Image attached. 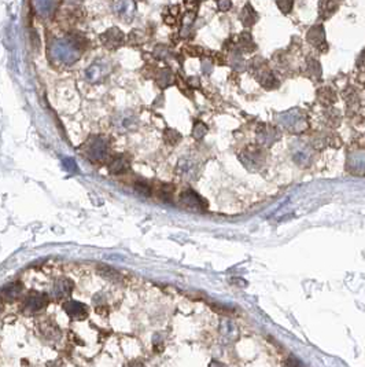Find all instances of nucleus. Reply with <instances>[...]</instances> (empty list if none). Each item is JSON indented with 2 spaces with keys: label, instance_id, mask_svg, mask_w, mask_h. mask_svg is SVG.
I'll return each instance as SVG.
<instances>
[{
  "label": "nucleus",
  "instance_id": "29",
  "mask_svg": "<svg viewBox=\"0 0 365 367\" xmlns=\"http://www.w3.org/2000/svg\"><path fill=\"white\" fill-rule=\"evenodd\" d=\"M208 125H206L205 122L196 120L194 124V128H192V136H194L195 139H202L203 136L208 134Z\"/></svg>",
  "mask_w": 365,
  "mask_h": 367
},
{
  "label": "nucleus",
  "instance_id": "26",
  "mask_svg": "<svg viewBox=\"0 0 365 367\" xmlns=\"http://www.w3.org/2000/svg\"><path fill=\"white\" fill-rule=\"evenodd\" d=\"M163 139H165V142H166L167 145L175 146V145H179V142L183 139V136H181L180 132L176 131V129L167 128L166 131L163 132Z\"/></svg>",
  "mask_w": 365,
  "mask_h": 367
},
{
  "label": "nucleus",
  "instance_id": "5",
  "mask_svg": "<svg viewBox=\"0 0 365 367\" xmlns=\"http://www.w3.org/2000/svg\"><path fill=\"white\" fill-rule=\"evenodd\" d=\"M265 153L260 146H248L242 151L240 154V161L244 164V167L248 168L250 171H256L261 167L265 161Z\"/></svg>",
  "mask_w": 365,
  "mask_h": 367
},
{
  "label": "nucleus",
  "instance_id": "22",
  "mask_svg": "<svg viewBox=\"0 0 365 367\" xmlns=\"http://www.w3.org/2000/svg\"><path fill=\"white\" fill-rule=\"evenodd\" d=\"M196 164L192 163L191 160H181L180 163H179V167H177V172L180 173L183 177H191V176H195L196 175Z\"/></svg>",
  "mask_w": 365,
  "mask_h": 367
},
{
  "label": "nucleus",
  "instance_id": "28",
  "mask_svg": "<svg viewBox=\"0 0 365 367\" xmlns=\"http://www.w3.org/2000/svg\"><path fill=\"white\" fill-rule=\"evenodd\" d=\"M307 74L311 76L312 78H320L321 76V66L319 64V61H316V59H309L307 61Z\"/></svg>",
  "mask_w": 365,
  "mask_h": 367
},
{
  "label": "nucleus",
  "instance_id": "43",
  "mask_svg": "<svg viewBox=\"0 0 365 367\" xmlns=\"http://www.w3.org/2000/svg\"><path fill=\"white\" fill-rule=\"evenodd\" d=\"M70 3H78V2H82V0H68Z\"/></svg>",
  "mask_w": 365,
  "mask_h": 367
},
{
  "label": "nucleus",
  "instance_id": "2",
  "mask_svg": "<svg viewBox=\"0 0 365 367\" xmlns=\"http://www.w3.org/2000/svg\"><path fill=\"white\" fill-rule=\"evenodd\" d=\"M276 118H277V121L282 127L286 128L287 131L293 132V134L302 132L307 127L306 117L299 109H291L289 112L280 113L277 114Z\"/></svg>",
  "mask_w": 365,
  "mask_h": 367
},
{
  "label": "nucleus",
  "instance_id": "42",
  "mask_svg": "<svg viewBox=\"0 0 365 367\" xmlns=\"http://www.w3.org/2000/svg\"><path fill=\"white\" fill-rule=\"evenodd\" d=\"M126 367H146L143 363H140V362H132L131 364H128Z\"/></svg>",
  "mask_w": 365,
  "mask_h": 367
},
{
  "label": "nucleus",
  "instance_id": "16",
  "mask_svg": "<svg viewBox=\"0 0 365 367\" xmlns=\"http://www.w3.org/2000/svg\"><path fill=\"white\" fill-rule=\"evenodd\" d=\"M239 18H240V22L243 23V27L250 28L258 21V14L256 10L252 9V6L250 5V3H246V6L242 9V13H240Z\"/></svg>",
  "mask_w": 365,
  "mask_h": 367
},
{
  "label": "nucleus",
  "instance_id": "10",
  "mask_svg": "<svg viewBox=\"0 0 365 367\" xmlns=\"http://www.w3.org/2000/svg\"><path fill=\"white\" fill-rule=\"evenodd\" d=\"M306 40L317 50H327V41H325V32L323 25H315L307 31Z\"/></svg>",
  "mask_w": 365,
  "mask_h": 367
},
{
  "label": "nucleus",
  "instance_id": "1",
  "mask_svg": "<svg viewBox=\"0 0 365 367\" xmlns=\"http://www.w3.org/2000/svg\"><path fill=\"white\" fill-rule=\"evenodd\" d=\"M88 45L87 37L81 32H74L65 39H58L50 45V57L61 65H73L78 61L81 51Z\"/></svg>",
  "mask_w": 365,
  "mask_h": 367
},
{
  "label": "nucleus",
  "instance_id": "3",
  "mask_svg": "<svg viewBox=\"0 0 365 367\" xmlns=\"http://www.w3.org/2000/svg\"><path fill=\"white\" fill-rule=\"evenodd\" d=\"M84 155L94 163H103L107 160V143L102 136H91L90 141H87L82 146Z\"/></svg>",
  "mask_w": 365,
  "mask_h": 367
},
{
  "label": "nucleus",
  "instance_id": "38",
  "mask_svg": "<svg viewBox=\"0 0 365 367\" xmlns=\"http://www.w3.org/2000/svg\"><path fill=\"white\" fill-rule=\"evenodd\" d=\"M231 7H232V2L231 0H220V3H218V10L222 11V13L228 11Z\"/></svg>",
  "mask_w": 365,
  "mask_h": 367
},
{
  "label": "nucleus",
  "instance_id": "24",
  "mask_svg": "<svg viewBox=\"0 0 365 367\" xmlns=\"http://www.w3.org/2000/svg\"><path fill=\"white\" fill-rule=\"evenodd\" d=\"M157 195L159 200L165 202H172L175 198V186L173 185H161V187L157 190Z\"/></svg>",
  "mask_w": 365,
  "mask_h": 367
},
{
  "label": "nucleus",
  "instance_id": "19",
  "mask_svg": "<svg viewBox=\"0 0 365 367\" xmlns=\"http://www.w3.org/2000/svg\"><path fill=\"white\" fill-rule=\"evenodd\" d=\"M106 66H107V65H104L103 61H96V62L91 65V68L87 70V78L92 83L98 82L100 77H103L104 74H106Z\"/></svg>",
  "mask_w": 365,
  "mask_h": 367
},
{
  "label": "nucleus",
  "instance_id": "37",
  "mask_svg": "<svg viewBox=\"0 0 365 367\" xmlns=\"http://www.w3.org/2000/svg\"><path fill=\"white\" fill-rule=\"evenodd\" d=\"M31 41H32V47H35L36 50L40 48V39H39V35L35 29L31 31Z\"/></svg>",
  "mask_w": 365,
  "mask_h": 367
},
{
  "label": "nucleus",
  "instance_id": "7",
  "mask_svg": "<svg viewBox=\"0 0 365 367\" xmlns=\"http://www.w3.org/2000/svg\"><path fill=\"white\" fill-rule=\"evenodd\" d=\"M48 305V297L39 292H32L23 300V311L25 312H39Z\"/></svg>",
  "mask_w": 365,
  "mask_h": 367
},
{
  "label": "nucleus",
  "instance_id": "31",
  "mask_svg": "<svg viewBox=\"0 0 365 367\" xmlns=\"http://www.w3.org/2000/svg\"><path fill=\"white\" fill-rule=\"evenodd\" d=\"M294 159H295V161H297L298 164L306 163L307 160L311 159V153H309V150H307L306 147H302V149H298L297 151H295Z\"/></svg>",
  "mask_w": 365,
  "mask_h": 367
},
{
  "label": "nucleus",
  "instance_id": "30",
  "mask_svg": "<svg viewBox=\"0 0 365 367\" xmlns=\"http://www.w3.org/2000/svg\"><path fill=\"white\" fill-rule=\"evenodd\" d=\"M135 190L136 193H139L140 195H143V197H150V195L153 194V189L146 183V181H136L135 183Z\"/></svg>",
  "mask_w": 365,
  "mask_h": 367
},
{
  "label": "nucleus",
  "instance_id": "11",
  "mask_svg": "<svg viewBox=\"0 0 365 367\" xmlns=\"http://www.w3.org/2000/svg\"><path fill=\"white\" fill-rule=\"evenodd\" d=\"M63 309L68 312V315L73 319H77V321H82L88 317V312L90 309L87 307L84 303H80V301H74V300H70V301H66L63 304Z\"/></svg>",
  "mask_w": 365,
  "mask_h": 367
},
{
  "label": "nucleus",
  "instance_id": "13",
  "mask_svg": "<svg viewBox=\"0 0 365 367\" xmlns=\"http://www.w3.org/2000/svg\"><path fill=\"white\" fill-rule=\"evenodd\" d=\"M129 159L125 154H116L110 159L108 163V172L113 175H122L129 169Z\"/></svg>",
  "mask_w": 365,
  "mask_h": 367
},
{
  "label": "nucleus",
  "instance_id": "41",
  "mask_svg": "<svg viewBox=\"0 0 365 367\" xmlns=\"http://www.w3.org/2000/svg\"><path fill=\"white\" fill-rule=\"evenodd\" d=\"M357 66H358V68L365 69V50L361 53L358 59H357Z\"/></svg>",
  "mask_w": 365,
  "mask_h": 367
},
{
  "label": "nucleus",
  "instance_id": "18",
  "mask_svg": "<svg viewBox=\"0 0 365 367\" xmlns=\"http://www.w3.org/2000/svg\"><path fill=\"white\" fill-rule=\"evenodd\" d=\"M114 122L122 131H131V129H135L137 125V117L133 113H122Z\"/></svg>",
  "mask_w": 365,
  "mask_h": 367
},
{
  "label": "nucleus",
  "instance_id": "6",
  "mask_svg": "<svg viewBox=\"0 0 365 367\" xmlns=\"http://www.w3.org/2000/svg\"><path fill=\"white\" fill-rule=\"evenodd\" d=\"M100 41H102V44L110 51H114L120 48L122 44H124V41H125V35L122 32L121 29L117 27H113L107 29L106 32H103L102 35L99 36Z\"/></svg>",
  "mask_w": 365,
  "mask_h": 367
},
{
  "label": "nucleus",
  "instance_id": "32",
  "mask_svg": "<svg viewBox=\"0 0 365 367\" xmlns=\"http://www.w3.org/2000/svg\"><path fill=\"white\" fill-rule=\"evenodd\" d=\"M276 5L283 14L291 13L294 6V0H276Z\"/></svg>",
  "mask_w": 365,
  "mask_h": 367
},
{
  "label": "nucleus",
  "instance_id": "35",
  "mask_svg": "<svg viewBox=\"0 0 365 367\" xmlns=\"http://www.w3.org/2000/svg\"><path fill=\"white\" fill-rule=\"evenodd\" d=\"M184 5L187 7V11L188 13H195L198 11L199 9V0H184Z\"/></svg>",
  "mask_w": 365,
  "mask_h": 367
},
{
  "label": "nucleus",
  "instance_id": "8",
  "mask_svg": "<svg viewBox=\"0 0 365 367\" xmlns=\"http://www.w3.org/2000/svg\"><path fill=\"white\" fill-rule=\"evenodd\" d=\"M280 139V132L276 127L260 124L257 128V142L260 146H271Z\"/></svg>",
  "mask_w": 365,
  "mask_h": 367
},
{
  "label": "nucleus",
  "instance_id": "14",
  "mask_svg": "<svg viewBox=\"0 0 365 367\" xmlns=\"http://www.w3.org/2000/svg\"><path fill=\"white\" fill-rule=\"evenodd\" d=\"M73 287H74V283L70 279H61L52 287V295H54L55 299L58 300L66 299L72 293Z\"/></svg>",
  "mask_w": 365,
  "mask_h": 367
},
{
  "label": "nucleus",
  "instance_id": "12",
  "mask_svg": "<svg viewBox=\"0 0 365 367\" xmlns=\"http://www.w3.org/2000/svg\"><path fill=\"white\" fill-rule=\"evenodd\" d=\"M114 13L124 21H131L135 15V2L133 0H116L114 2Z\"/></svg>",
  "mask_w": 365,
  "mask_h": 367
},
{
  "label": "nucleus",
  "instance_id": "25",
  "mask_svg": "<svg viewBox=\"0 0 365 367\" xmlns=\"http://www.w3.org/2000/svg\"><path fill=\"white\" fill-rule=\"evenodd\" d=\"M345 99H346L347 110H350V112H357V110L360 109V99H358V95H357L354 91L345 92Z\"/></svg>",
  "mask_w": 365,
  "mask_h": 367
},
{
  "label": "nucleus",
  "instance_id": "15",
  "mask_svg": "<svg viewBox=\"0 0 365 367\" xmlns=\"http://www.w3.org/2000/svg\"><path fill=\"white\" fill-rule=\"evenodd\" d=\"M238 50L243 54H251L252 51L257 50V45L256 41L252 39L251 33L250 32H242L239 36V41H238Z\"/></svg>",
  "mask_w": 365,
  "mask_h": 367
},
{
  "label": "nucleus",
  "instance_id": "40",
  "mask_svg": "<svg viewBox=\"0 0 365 367\" xmlns=\"http://www.w3.org/2000/svg\"><path fill=\"white\" fill-rule=\"evenodd\" d=\"M129 43L133 45H139L142 43V36H140L137 32H131V36H129Z\"/></svg>",
  "mask_w": 365,
  "mask_h": 367
},
{
  "label": "nucleus",
  "instance_id": "4",
  "mask_svg": "<svg viewBox=\"0 0 365 367\" xmlns=\"http://www.w3.org/2000/svg\"><path fill=\"white\" fill-rule=\"evenodd\" d=\"M179 204L184 209L192 211V212H206L208 211V201L203 197L195 193L194 190H184L180 194Z\"/></svg>",
  "mask_w": 365,
  "mask_h": 367
},
{
  "label": "nucleus",
  "instance_id": "23",
  "mask_svg": "<svg viewBox=\"0 0 365 367\" xmlns=\"http://www.w3.org/2000/svg\"><path fill=\"white\" fill-rule=\"evenodd\" d=\"M317 99L320 100V103L325 104V106H331V104L336 102V94H335V91L332 88L323 87V88L317 91Z\"/></svg>",
  "mask_w": 365,
  "mask_h": 367
},
{
  "label": "nucleus",
  "instance_id": "36",
  "mask_svg": "<svg viewBox=\"0 0 365 367\" xmlns=\"http://www.w3.org/2000/svg\"><path fill=\"white\" fill-rule=\"evenodd\" d=\"M100 270H103V271H106V274H102L104 278H107V279H117L118 278V274L117 271H114L113 268L111 267H104V268H100Z\"/></svg>",
  "mask_w": 365,
  "mask_h": 367
},
{
  "label": "nucleus",
  "instance_id": "34",
  "mask_svg": "<svg viewBox=\"0 0 365 367\" xmlns=\"http://www.w3.org/2000/svg\"><path fill=\"white\" fill-rule=\"evenodd\" d=\"M185 54L188 57H202L203 55V48L202 47H196V45H187L183 48Z\"/></svg>",
  "mask_w": 365,
  "mask_h": 367
},
{
  "label": "nucleus",
  "instance_id": "17",
  "mask_svg": "<svg viewBox=\"0 0 365 367\" xmlns=\"http://www.w3.org/2000/svg\"><path fill=\"white\" fill-rule=\"evenodd\" d=\"M339 9V5L335 0H320L319 3V15L321 19L331 18L336 10Z\"/></svg>",
  "mask_w": 365,
  "mask_h": 367
},
{
  "label": "nucleus",
  "instance_id": "21",
  "mask_svg": "<svg viewBox=\"0 0 365 367\" xmlns=\"http://www.w3.org/2000/svg\"><path fill=\"white\" fill-rule=\"evenodd\" d=\"M23 285L19 282H13L3 287V297L6 300H15L22 295Z\"/></svg>",
  "mask_w": 365,
  "mask_h": 367
},
{
  "label": "nucleus",
  "instance_id": "33",
  "mask_svg": "<svg viewBox=\"0 0 365 367\" xmlns=\"http://www.w3.org/2000/svg\"><path fill=\"white\" fill-rule=\"evenodd\" d=\"M339 120H341L339 112H336L335 109H329L328 113H327V121H328L329 125L336 127V125H339Z\"/></svg>",
  "mask_w": 365,
  "mask_h": 367
},
{
  "label": "nucleus",
  "instance_id": "39",
  "mask_svg": "<svg viewBox=\"0 0 365 367\" xmlns=\"http://www.w3.org/2000/svg\"><path fill=\"white\" fill-rule=\"evenodd\" d=\"M202 70L205 74H209V73H212L213 70V62L212 61H209V59H205L202 61Z\"/></svg>",
  "mask_w": 365,
  "mask_h": 367
},
{
  "label": "nucleus",
  "instance_id": "44",
  "mask_svg": "<svg viewBox=\"0 0 365 367\" xmlns=\"http://www.w3.org/2000/svg\"><path fill=\"white\" fill-rule=\"evenodd\" d=\"M216 2H220V0H216Z\"/></svg>",
  "mask_w": 365,
  "mask_h": 367
},
{
  "label": "nucleus",
  "instance_id": "9",
  "mask_svg": "<svg viewBox=\"0 0 365 367\" xmlns=\"http://www.w3.org/2000/svg\"><path fill=\"white\" fill-rule=\"evenodd\" d=\"M61 0H32V9H35L41 18H50L58 10Z\"/></svg>",
  "mask_w": 365,
  "mask_h": 367
},
{
  "label": "nucleus",
  "instance_id": "20",
  "mask_svg": "<svg viewBox=\"0 0 365 367\" xmlns=\"http://www.w3.org/2000/svg\"><path fill=\"white\" fill-rule=\"evenodd\" d=\"M155 82H157L158 87L161 88H166V87L172 86L175 83V74L172 73L169 68H162L159 69L155 74Z\"/></svg>",
  "mask_w": 365,
  "mask_h": 367
},
{
  "label": "nucleus",
  "instance_id": "27",
  "mask_svg": "<svg viewBox=\"0 0 365 367\" xmlns=\"http://www.w3.org/2000/svg\"><path fill=\"white\" fill-rule=\"evenodd\" d=\"M179 14H180V7H179V6H171V7H167L166 11L163 13V19H165V22H166L167 25H175Z\"/></svg>",
  "mask_w": 365,
  "mask_h": 367
}]
</instances>
